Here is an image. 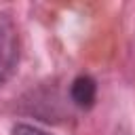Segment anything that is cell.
Wrapping results in <instances>:
<instances>
[{
    "instance_id": "1",
    "label": "cell",
    "mask_w": 135,
    "mask_h": 135,
    "mask_svg": "<svg viewBox=\"0 0 135 135\" xmlns=\"http://www.w3.org/2000/svg\"><path fill=\"white\" fill-rule=\"evenodd\" d=\"M19 63V34L8 13L0 11V86L8 82Z\"/></svg>"
},
{
    "instance_id": "2",
    "label": "cell",
    "mask_w": 135,
    "mask_h": 135,
    "mask_svg": "<svg viewBox=\"0 0 135 135\" xmlns=\"http://www.w3.org/2000/svg\"><path fill=\"white\" fill-rule=\"evenodd\" d=\"M70 99L78 110H91L97 99V82L86 74L76 76L70 84Z\"/></svg>"
},
{
    "instance_id": "3",
    "label": "cell",
    "mask_w": 135,
    "mask_h": 135,
    "mask_svg": "<svg viewBox=\"0 0 135 135\" xmlns=\"http://www.w3.org/2000/svg\"><path fill=\"white\" fill-rule=\"evenodd\" d=\"M13 135H51V133H46L34 124H27V122H17L13 127Z\"/></svg>"
}]
</instances>
